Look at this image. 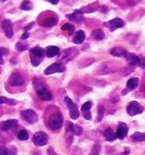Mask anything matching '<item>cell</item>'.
I'll list each match as a JSON object with an SVG mask.
<instances>
[{"label": "cell", "mask_w": 145, "mask_h": 155, "mask_svg": "<svg viewBox=\"0 0 145 155\" xmlns=\"http://www.w3.org/2000/svg\"><path fill=\"white\" fill-rule=\"evenodd\" d=\"M124 25H125V24H124V21L121 19V18H113V19L105 22L104 26L107 27V28H108L110 31H114V30H117V29H119V28H122Z\"/></svg>", "instance_id": "obj_10"}, {"label": "cell", "mask_w": 145, "mask_h": 155, "mask_svg": "<svg viewBox=\"0 0 145 155\" xmlns=\"http://www.w3.org/2000/svg\"><path fill=\"white\" fill-rule=\"evenodd\" d=\"M38 82L39 84H37V82L35 81V84H34L38 97L41 100H44V101H50V100H52V94L47 89V86L45 85V83L41 81V79L38 80Z\"/></svg>", "instance_id": "obj_3"}, {"label": "cell", "mask_w": 145, "mask_h": 155, "mask_svg": "<svg viewBox=\"0 0 145 155\" xmlns=\"http://www.w3.org/2000/svg\"><path fill=\"white\" fill-rule=\"evenodd\" d=\"M58 21V18L57 17H54V16H52V17H47L45 18V19L41 21V26L43 27H46V28H51V27H54L56 24H57Z\"/></svg>", "instance_id": "obj_19"}, {"label": "cell", "mask_w": 145, "mask_h": 155, "mask_svg": "<svg viewBox=\"0 0 145 155\" xmlns=\"http://www.w3.org/2000/svg\"><path fill=\"white\" fill-rule=\"evenodd\" d=\"M131 140L134 142L138 141H145V133H140V132H136L131 135Z\"/></svg>", "instance_id": "obj_26"}, {"label": "cell", "mask_w": 145, "mask_h": 155, "mask_svg": "<svg viewBox=\"0 0 145 155\" xmlns=\"http://www.w3.org/2000/svg\"><path fill=\"white\" fill-rule=\"evenodd\" d=\"M5 53H9V49H5V48L1 47V56H3Z\"/></svg>", "instance_id": "obj_38"}, {"label": "cell", "mask_w": 145, "mask_h": 155, "mask_svg": "<svg viewBox=\"0 0 145 155\" xmlns=\"http://www.w3.org/2000/svg\"><path fill=\"white\" fill-rule=\"evenodd\" d=\"M91 37L93 39H95V41H102V39H104L105 34L101 29H95V30L91 33Z\"/></svg>", "instance_id": "obj_25"}, {"label": "cell", "mask_w": 145, "mask_h": 155, "mask_svg": "<svg viewBox=\"0 0 145 155\" xmlns=\"http://www.w3.org/2000/svg\"><path fill=\"white\" fill-rule=\"evenodd\" d=\"M0 155H10L8 147H3V146L1 147V149H0Z\"/></svg>", "instance_id": "obj_35"}, {"label": "cell", "mask_w": 145, "mask_h": 155, "mask_svg": "<svg viewBox=\"0 0 145 155\" xmlns=\"http://www.w3.org/2000/svg\"><path fill=\"white\" fill-rule=\"evenodd\" d=\"M47 153H48V155H58V154H56L55 151H54V149L52 148V147H49V148H48Z\"/></svg>", "instance_id": "obj_37"}, {"label": "cell", "mask_w": 145, "mask_h": 155, "mask_svg": "<svg viewBox=\"0 0 145 155\" xmlns=\"http://www.w3.org/2000/svg\"><path fill=\"white\" fill-rule=\"evenodd\" d=\"M18 121L16 119H10L3 122L2 124V131H10V130H13L15 127H17Z\"/></svg>", "instance_id": "obj_18"}, {"label": "cell", "mask_w": 145, "mask_h": 155, "mask_svg": "<svg viewBox=\"0 0 145 155\" xmlns=\"http://www.w3.org/2000/svg\"><path fill=\"white\" fill-rule=\"evenodd\" d=\"M67 18L70 20H72V21H74L75 24H82L84 20V16H83V13H82L79 10H76V11H74L72 14H68L67 15Z\"/></svg>", "instance_id": "obj_17"}, {"label": "cell", "mask_w": 145, "mask_h": 155, "mask_svg": "<svg viewBox=\"0 0 145 155\" xmlns=\"http://www.w3.org/2000/svg\"><path fill=\"white\" fill-rule=\"evenodd\" d=\"M9 83L12 86H19V85L24 84V78H22V75L20 74V73L14 72L13 74L10 77Z\"/></svg>", "instance_id": "obj_12"}, {"label": "cell", "mask_w": 145, "mask_h": 155, "mask_svg": "<svg viewBox=\"0 0 145 155\" xmlns=\"http://www.w3.org/2000/svg\"><path fill=\"white\" fill-rule=\"evenodd\" d=\"M20 9L24 10V11H31L33 9V3L30 0H24L20 5Z\"/></svg>", "instance_id": "obj_28"}, {"label": "cell", "mask_w": 145, "mask_h": 155, "mask_svg": "<svg viewBox=\"0 0 145 155\" xmlns=\"http://www.w3.org/2000/svg\"><path fill=\"white\" fill-rule=\"evenodd\" d=\"M65 102H66L67 107H68V110H69L70 118L73 119V120H76L79 117V108H77L76 104H75L69 97H65Z\"/></svg>", "instance_id": "obj_4"}, {"label": "cell", "mask_w": 145, "mask_h": 155, "mask_svg": "<svg viewBox=\"0 0 145 155\" xmlns=\"http://www.w3.org/2000/svg\"><path fill=\"white\" fill-rule=\"evenodd\" d=\"M33 25H34V22H31V24H29L28 26H27L26 28H24V29H26V31H29V30H30V29L33 27Z\"/></svg>", "instance_id": "obj_41"}, {"label": "cell", "mask_w": 145, "mask_h": 155, "mask_svg": "<svg viewBox=\"0 0 145 155\" xmlns=\"http://www.w3.org/2000/svg\"><path fill=\"white\" fill-rule=\"evenodd\" d=\"M46 1H49L52 5H57V3L60 2V0H46Z\"/></svg>", "instance_id": "obj_40"}, {"label": "cell", "mask_w": 145, "mask_h": 155, "mask_svg": "<svg viewBox=\"0 0 145 155\" xmlns=\"http://www.w3.org/2000/svg\"><path fill=\"white\" fill-rule=\"evenodd\" d=\"M20 116H21V118L24 119L26 122L30 123V124H34V123H36L37 120H38V116H37V114L32 110H22V112L20 113Z\"/></svg>", "instance_id": "obj_5"}, {"label": "cell", "mask_w": 145, "mask_h": 155, "mask_svg": "<svg viewBox=\"0 0 145 155\" xmlns=\"http://www.w3.org/2000/svg\"><path fill=\"white\" fill-rule=\"evenodd\" d=\"M60 53V49H58L56 46H49V47L46 49V55L48 58H54L57 54Z\"/></svg>", "instance_id": "obj_24"}, {"label": "cell", "mask_w": 145, "mask_h": 155, "mask_svg": "<svg viewBox=\"0 0 145 155\" xmlns=\"http://www.w3.org/2000/svg\"><path fill=\"white\" fill-rule=\"evenodd\" d=\"M63 116L60 112H56V113H53L51 116L49 117L48 119V122H47V127L49 129L53 130V131H56V130H60L63 125Z\"/></svg>", "instance_id": "obj_2"}, {"label": "cell", "mask_w": 145, "mask_h": 155, "mask_svg": "<svg viewBox=\"0 0 145 155\" xmlns=\"http://www.w3.org/2000/svg\"><path fill=\"white\" fill-rule=\"evenodd\" d=\"M2 1H5V0H2Z\"/></svg>", "instance_id": "obj_43"}, {"label": "cell", "mask_w": 145, "mask_h": 155, "mask_svg": "<svg viewBox=\"0 0 145 155\" xmlns=\"http://www.w3.org/2000/svg\"><path fill=\"white\" fill-rule=\"evenodd\" d=\"M18 139L22 140V141H24V140H28L29 139L28 132H27L26 130H21V131L18 132Z\"/></svg>", "instance_id": "obj_30"}, {"label": "cell", "mask_w": 145, "mask_h": 155, "mask_svg": "<svg viewBox=\"0 0 145 155\" xmlns=\"http://www.w3.org/2000/svg\"><path fill=\"white\" fill-rule=\"evenodd\" d=\"M62 30L67 31L68 34L71 35V34H73V32H74V26H73V25H70V24H65L62 26Z\"/></svg>", "instance_id": "obj_29"}, {"label": "cell", "mask_w": 145, "mask_h": 155, "mask_svg": "<svg viewBox=\"0 0 145 155\" xmlns=\"http://www.w3.org/2000/svg\"><path fill=\"white\" fill-rule=\"evenodd\" d=\"M103 116H104V106L101 105L98 107V118H96V121L100 122L101 120L103 119Z\"/></svg>", "instance_id": "obj_34"}, {"label": "cell", "mask_w": 145, "mask_h": 155, "mask_svg": "<svg viewBox=\"0 0 145 155\" xmlns=\"http://www.w3.org/2000/svg\"><path fill=\"white\" fill-rule=\"evenodd\" d=\"M125 58L127 60L128 64L130 65V66H140L141 64V58H139L138 55H136V54L134 53H130V52H126V55H125Z\"/></svg>", "instance_id": "obj_15"}, {"label": "cell", "mask_w": 145, "mask_h": 155, "mask_svg": "<svg viewBox=\"0 0 145 155\" xmlns=\"http://www.w3.org/2000/svg\"><path fill=\"white\" fill-rule=\"evenodd\" d=\"M18 102L16 101L15 99H9V98L7 97H3V96H1L0 97V104L1 105H3V104H8V105H15V104H17Z\"/></svg>", "instance_id": "obj_27"}, {"label": "cell", "mask_w": 145, "mask_h": 155, "mask_svg": "<svg viewBox=\"0 0 145 155\" xmlns=\"http://www.w3.org/2000/svg\"><path fill=\"white\" fill-rule=\"evenodd\" d=\"M104 136H105V138H106L107 141H110V142H112L113 140H115L118 138L117 133H114V132L111 130V127H107V129L105 130Z\"/></svg>", "instance_id": "obj_21"}, {"label": "cell", "mask_w": 145, "mask_h": 155, "mask_svg": "<svg viewBox=\"0 0 145 155\" xmlns=\"http://www.w3.org/2000/svg\"><path fill=\"white\" fill-rule=\"evenodd\" d=\"M98 9H100V3H98V2H93V3H91V5L85 7L84 9H81L79 11H81L83 14L84 13H93V12L98 11Z\"/></svg>", "instance_id": "obj_20"}, {"label": "cell", "mask_w": 145, "mask_h": 155, "mask_svg": "<svg viewBox=\"0 0 145 155\" xmlns=\"http://www.w3.org/2000/svg\"><path fill=\"white\" fill-rule=\"evenodd\" d=\"M79 54V50L76 48H69V49L65 50L64 53L60 55V62H64V63H68L70 61H72L75 56Z\"/></svg>", "instance_id": "obj_7"}, {"label": "cell", "mask_w": 145, "mask_h": 155, "mask_svg": "<svg viewBox=\"0 0 145 155\" xmlns=\"http://www.w3.org/2000/svg\"><path fill=\"white\" fill-rule=\"evenodd\" d=\"M86 38V34L83 30H79L76 33L74 34V37H73V43L74 44H82Z\"/></svg>", "instance_id": "obj_22"}, {"label": "cell", "mask_w": 145, "mask_h": 155, "mask_svg": "<svg viewBox=\"0 0 145 155\" xmlns=\"http://www.w3.org/2000/svg\"><path fill=\"white\" fill-rule=\"evenodd\" d=\"M101 10H102L103 13H106V12H107V7H105V5H104V7L101 8Z\"/></svg>", "instance_id": "obj_42"}, {"label": "cell", "mask_w": 145, "mask_h": 155, "mask_svg": "<svg viewBox=\"0 0 145 155\" xmlns=\"http://www.w3.org/2000/svg\"><path fill=\"white\" fill-rule=\"evenodd\" d=\"M29 35H30V34H29V32H28V31H26V32H24V34H22L21 39H22V41H24V39H27L29 37Z\"/></svg>", "instance_id": "obj_39"}, {"label": "cell", "mask_w": 145, "mask_h": 155, "mask_svg": "<svg viewBox=\"0 0 145 155\" xmlns=\"http://www.w3.org/2000/svg\"><path fill=\"white\" fill-rule=\"evenodd\" d=\"M16 49H17L19 52L24 51V50L28 49V44L24 43V41H19V43L16 44Z\"/></svg>", "instance_id": "obj_31"}, {"label": "cell", "mask_w": 145, "mask_h": 155, "mask_svg": "<svg viewBox=\"0 0 145 155\" xmlns=\"http://www.w3.org/2000/svg\"><path fill=\"white\" fill-rule=\"evenodd\" d=\"M66 71V66L62 63H54V64L50 65L47 69L45 70V74H53L56 72H65Z\"/></svg>", "instance_id": "obj_8"}, {"label": "cell", "mask_w": 145, "mask_h": 155, "mask_svg": "<svg viewBox=\"0 0 145 155\" xmlns=\"http://www.w3.org/2000/svg\"><path fill=\"white\" fill-rule=\"evenodd\" d=\"M83 116H84V118L87 119V120H90V119L92 118L91 114H90V110L89 112H83Z\"/></svg>", "instance_id": "obj_36"}, {"label": "cell", "mask_w": 145, "mask_h": 155, "mask_svg": "<svg viewBox=\"0 0 145 155\" xmlns=\"http://www.w3.org/2000/svg\"><path fill=\"white\" fill-rule=\"evenodd\" d=\"M128 134V127L125 122H119V125H118V130H117V136L118 139L123 140L124 138L127 136Z\"/></svg>", "instance_id": "obj_13"}, {"label": "cell", "mask_w": 145, "mask_h": 155, "mask_svg": "<svg viewBox=\"0 0 145 155\" xmlns=\"http://www.w3.org/2000/svg\"><path fill=\"white\" fill-rule=\"evenodd\" d=\"M66 130L68 132H71L73 135H76V136H79L83 134V129L81 127L74 124L72 122H69V121H66Z\"/></svg>", "instance_id": "obj_14"}, {"label": "cell", "mask_w": 145, "mask_h": 155, "mask_svg": "<svg viewBox=\"0 0 145 155\" xmlns=\"http://www.w3.org/2000/svg\"><path fill=\"white\" fill-rule=\"evenodd\" d=\"M101 152V146L98 143H95L93 146V148L91 149V152H90L89 155H100Z\"/></svg>", "instance_id": "obj_32"}, {"label": "cell", "mask_w": 145, "mask_h": 155, "mask_svg": "<svg viewBox=\"0 0 145 155\" xmlns=\"http://www.w3.org/2000/svg\"><path fill=\"white\" fill-rule=\"evenodd\" d=\"M138 84H139V79L138 78H131L129 80L127 81V85H126V89L123 91V95H126L128 94L129 91H132L138 87Z\"/></svg>", "instance_id": "obj_16"}, {"label": "cell", "mask_w": 145, "mask_h": 155, "mask_svg": "<svg viewBox=\"0 0 145 155\" xmlns=\"http://www.w3.org/2000/svg\"><path fill=\"white\" fill-rule=\"evenodd\" d=\"M45 56V50L40 47H34L30 49V58H31V64L32 66L37 67L40 62L44 60Z\"/></svg>", "instance_id": "obj_1"}, {"label": "cell", "mask_w": 145, "mask_h": 155, "mask_svg": "<svg viewBox=\"0 0 145 155\" xmlns=\"http://www.w3.org/2000/svg\"><path fill=\"white\" fill-rule=\"evenodd\" d=\"M126 50H124L123 48L121 47H115L113 49H111L110 54L113 56H117V58H125L126 55Z\"/></svg>", "instance_id": "obj_23"}, {"label": "cell", "mask_w": 145, "mask_h": 155, "mask_svg": "<svg viewBox=\"0 0 145 155\" xmlns=\"http://www.w3.org/2000/svg\"><path fill=\"white\" fill-rule=\"evenodd\" d=\"M2 30L5 32V36L8 38H12L13 37V25H12L11 20L9 19H5L2 21Z\"/></svg>", "instance_id": "obj_11"}, {"label": "cell", "mask_w": 145, "mask_h": 155, "mask_svg": "<svg viewBox=\"0 0 145 155\" xmlns=\"http://www.w3.org/2000/svg\"><path fill=\"white\" fill-rule=\"evenodd\" d=\"M126 110H127V114L129 115V116H136V115L141 114V113L144 110V108H143V106L141 105L139 102L131 101L128 103Z\"/></svg>", "instance_id": "obj_6"}, {"label": "cell", "mask_w": 145, "mask_h": 155, "mask_svg": "<svg viewBox=\"0 0 145 155\" xmlns=\"http://www.w3.org/2000/svg\"><path fill=\"white\" fill-rule=\"evenodd\" d=\"M32 140L36 146L38 147L45 146L48 142V135L46 133H44V132H37V133L34 134Z\"/></svg>", "instance_id": "obj_9"}, {"label": "cell", "mask_w": 145, "mask_h": 155, "mask_svg": "<svg viewBox=\"0 0 145 155\" xmlns=\"http://www.w3.org/2000/svg\"><path fill=\"white\" fill-rule=\"evenodd\" d=\"M92 107V103L91 102H85V103L82 105V112H89Z\"/></svg>", "instance_id": "obj_33"}]
</instances>
